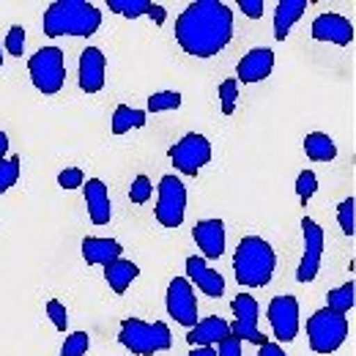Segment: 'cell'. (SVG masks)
<instances>
[{
    "label": "cell",
    "instance_id": "cell-1",
    "mask_svg": "<svg viewBox=\"0 0 356 356\" xmlns=\"http://www.w3.org/2000/svg\"><path fill=\"white\" fill-rule=\"evenodd\" d=\"M176 42L192 58H214L233 42V8L222 0H195L176 19Z\"/></svg>",
    "mask_w": 356,
    "mask_h": 356
},
{
    "label": "cell",
    "instance_id": "cell-2",
    "mask_svg": "<svg viewBox=\"0 0 356 356\" xmlns=\"http://www.w3.org/2000/svg\"><path fill=\"white\" fill-rule=\"evenodd\" d=\"M102 25V11L88 0H55L44 11L42 28L49 39L58 36H93Z\"/></svg>",
    "mask_w": 356,
    "mask_h": 356
},
{
    "label": "cell",
    "instance_id": "cell-3",
    "mask_svg": "<svg viewBox=\"0 0 356 356\" xmlns=\"http://www.w3.org/2000/svg\"><path fill=\"white\" fill-rule=\"evenodd\" d=\"M277 268L274 247L261 236H244L233 255V271L236 282L244 288H264L271 282Z\"/></svg>",
    "mask_w": 356,
    "mask_h": 356
},
{
    "label": "cell",
    "instance_id": "cell-4",
    "mask_svg": "<svg viewBox=\"0 0 356 356\" xmlns=\"http://www.w3.org/2000/svg\"><path fill=\"white\" fill-rule=\"evenodd\" d=\"M118 343L124 348H129L134 356H154V354H162V351H170L173 334H170V329H168L165 321L145 323L140 318H127V321H121Z\"/></svg>",
    "mask_w": 356,
    "mask_h": 356
},
{
    "label": "cell",
    "instance_id": "cell-5",
    "mask_svg": "<svg viewBox=\"0 0 356 356\" xmlns=\"http://www.w3.org/2000/svg\"><path fill=\"white\" fill-rule=\"evenodd\" d=\"M346 337H348L346 315L323 307L307 318V340H310V348L315 354H334L337 348H343Z\"/></svg>",
    "mask_w": 356,
    "mask_h": 356
},
{
    "label": "cell",
    "instance_id": "cell-6",
    "mask_svg": "<svg viewBox=\"0 0 356 356\" xmlns=\"http://www.w3.org/2000/svg\"><path fill=\"white\" fill-rule=\"evenodd\" d=\"M31 83L44 96H55L66 83V63H63V49L58 47H42L36 55L28 60Z\"/></svg>",
    "mask_w": 356,
    "mask_h": 356
},
{
    "label": "cell",
    "instance_id": "cell-7",
    "mask_svg": "<svg viewBox=\"0 0 356 356\" xmlns=\"http://www.w3.org/2000/svg\"><path fill=\"white\" fill-rule=\"evenodd\" d=\"M170 159L173 168L184 176H197L209 162H211V143L206 134L189 132L178 140L176 145H170Z\"/></svg>",
    "mask_w": 356,
    "mask_h": 356
},
{
    "label": "cell",
    "instance_id": "cell-8",
    "mask_svg": "<svg viewBox=\"0 0 356 356\" xmlns=\"http://www.w3.org/2000/svg\"><path fill=\"white\" fill-rule=\"evenodd\" d=\"M154 217L162 227H181L186 217V186L178 176H162Z\"/></svg>",
    "mask_w": 356,
    "mask_h": 356
},
{
    "label": "cell",
    "instance_id": "cell-9",
    "mask_svg": "<svg viewBox=\"0 0 356 356\" xmlns=\"http://www.w3.org/2000/svg\"><path fill=\"white\" fill-rule=\"evenodd\" d=\"M233 315H236V321H233V326H230V337H236V340H247V343H252V346H264L268 343L266 334L258 329V302L250 296V293H238L236 299H233Z\"/></svg>",
    "mask_w": 356,
    "mask_h": 356
},
{
    "label": "cell",
    "instance_id": "cell-10",
    "mask_svg": "<svg viewBox=\"0 0 356 356\" xmlns=\"http://www.w3.org/2000/svg\"><path fill=\"white\" fill-rule=\"evenodd\" d=\"M266 318L274 329V337L280 343H293L299 334V299L296 296H274L268 302Z\"/></svg>",
    "mask_w": 356,
    "mask_h": 356
},
{
    "label": "cell",
    "instance_id": "cell-11",
    "mask_svg": "<svg viewBox=\"0 0 356 356\" xmlns=\"http://www.w3.org/2000/svg\"><path fill=\"white\" fill-rule=\"evenodd\" d=\"M302 233H305V255H302V264L296 268V280L299 282H312L318 277V271H321L326 238H323V227L312 217L302 220Z\"/></svg>",
    "mask_w": 356,
    "mask_h": 356
},
{
    "label": "cell",
    "instance_id": "cell-12",
    "mask_svg": "<svg viewBox=\"0 0 356 356\" xmlns=\"http://www.w3.org/2000/svg\"><path fill=\"white\" fill-rule=\"evenodd\" d=\"M165 305L176 323L186 326V329H192L197 323V299H195V288L186 277H173V282L168 285Z\"/></svg>",
    "mask_w": 356,
    "mask_h": 356
},
{
    "label": "cell",
    "instance_id": "cell-13",
    "mask_svg": "<svg viewBox=\"0 0 356 356\" xmlns=\"http://www.w3.org/2000/svg\"><path fill=\"white\" fill-rule=\"evenodd\" d=\"M310 33L315 42H332V44L337 47H348L354 42V25H351V19L343 17V14H334V11L315 17Z\"/></svg>",
    "mask_w": 356,
    "mask_h": 356
},
{
    "label": "cell",
    "instance_id": "cell-14",
    "mask_svg": "<svg viewBox=\"0 0 356 356\" xmlns=\"http://www.w3.org/2000/svg\"><path fill=\"white\" fill-rule=\"evenodd\" d=\"M271 69H274V52L268 47H255V49H250L238 60V66H236L238 80L236 83H244V86L264 83L268 74H271Z\"/></svg>",
    "mask_w": 356,
    "mask_h": 356
},
{
    "label": "cell",
    "instance_id": "cell-15",
    "mask_svg": "<svg viewBox=\"0 0 356 356\" xmlns=\"http://www.w3.org/2000/svg\"><path fill=\"white\" fill-rule=\"evenodd\" d=\"M186 280L195 282V288H200V293H206L211 299H220L225 293V277L209 266L206 258H200V255L186 258Z\"/></svg>",
    "mask_w": 356,
    "mask_h": 356
},
{
    "label": "cell",
    "instance_id": "cell-16",
    "mask_svg": "<svg viewBox=\"0 0 356 356\" xmlns=\"http://www.w3.org/2000/svg\"><path fill=\"white\" fill-rule=\"evenodd\" d=\"M107 77V58L99 47H86L80 55V88L86 93H99Z\"/></svg>",
    "mask_w": 356,
    "mask_h": 356
},
{
    "label": "cell",
    "instance_id": "cell-17",
    "mask_svg": "<svg viewBox=\"0 0 356 356\" xmlns=\"http://www.w3.org/2000/svg\"><path fill=\"white\" fill-rule=\"evenodd\" d=\"M197 250L203 252L200 258L217 261L225 252V222L222 220H200L192 230Z\"/></svg>",
    "mask_w": 356,
    "mask_h": 356
},
{
    "label": "cell",
    "instance_id": "cell-18",
    "mask_svg": "<svg viewBox=\"0 0 356 356\" xmlns=\"http://www.w3.org/2000/svg\"><path fill=\"white\" fill-rule=\"evenodd\" d=\"M86 189V206H88L90 222L93 225H107L113 217V203H110V192L107 184L102 178H88L83 184Z\"/></svg>",
    "mask_w": 356,
    "mask_h": 356
},
{
    "label": "cell",
    "instance_id": "cell-19",
    "mask_svg": "<svg viewBox=\"0 0 356 356\" xmlns=\"http://www.w3.org/2000/svg\"><path fill=\"white\" fill-rule=\"evenodd\" d=\"M225 337H230V323L222 321V318H206V321H197L192 329H189V334H186V340H189V346L192 348H211V346H220Z\"/></svg>",
    "mask_w": 356,
    "mask_h": 356
},
{
    "label": "cell",
    "instance_id": "cell-20",
    "mask_svg": "<svg viewBox=\"0 0 356 356\" xmlns=\"http://www.w3.org/2000/svg\"><path fill=\"white\" fill-rule=\"evenodd\" d=\"M83 258L88 266H110L113 261L124 258V247L115 238H99V236H86L83 238Z\"/></svg>",
    "mask_w": 356,
    "mask_h": 356
},
{
    "label": "cell",
    "instance_id": "cell-21",
    "mask_svg": "<svg viewBox=\"0 0 356 356\" xmlns=\"http://www.w3.org/2000/svg\"><path fill=\"white\" fill-rule=\"evenodd\" d=\"M107 8L113 14H121L127 19H137V17H151L156 25H165L168 19V11L165 6L159 3H151V0H107Z\"/></svg>",
    "mask_w": 356,
    "mask_h": 356
},
{
    "label": "cell",
    "instance_id": "cell-22",
    "mask_svg": "<svg viewBox=\"0 0 356 356\" xmlns=\"http://www.w3.org/2000/svg\"><path fill=\"white\" fill-rule=\"evenodd\" d=\"M307 8V0H280L277 8H274V39L277 42H285L291 28L302 19Z\"/></svg>",
    "mask_w": 356,
    "mask_h": 356
},
{
    "label": "cell",
    "instance_id": "cell-23",
    "mask_svg": "<svg viewBox=\"0 0 356 356\" xmlns=\"http://www.w3.org/2000/svg\"><path fill=\"white\" fill-rule=\"evenodd\" d=\"M137 274H140V268L134 266L132 261H127V258H118L110 266H104V280L113 288V293H124L137 280Z\"/></svg>",
    "mask_w": 356,
    "mask_h": 356
},
{
    "label": "cell",
    "instance_id": "cell-24",
    "mask_svg": "<svg viewBox=\"0 0 356 356\" xmlns=\"http://www.w3.org/2000/svg\"><path fill=\"white\" fill-rule=\"evenodd\" d=\"M148 121L145 110H137L129 104H118L113 113V134H129L132 129H143Z\"/></svg>",
    "mask_w": 356,
    "mask_h": 356
},
{
    "label": "cell",
    "instance_id": "cell-25",
    "mask_svg": "<svg viewBox=\"0 0 356 356\" xmlns=\"http://www.w3.org/2000/svg\"><path fill=\"white\" fill-rule=\"evenodd\" d=\"M305 154L312 162H332L337 156V145L326 132H310L305 137Z\"/></svg>",
    "mask_w": 356,
    "mask_h": 356
},
{
    "label": "cell",
    "instance_id": "cell-26",
    "mask_svg": "<svg viewBox=\"0 0 356 356\" xmlns=\"http://www.w3.org/2000/svg\"><path fill=\"white\" fill-rule=\"evenodd\" d=\"M354 291H356L354 280H348L346 285H340V288H334V291H329V299H326V307H329V310H334V312H340V315H346V312H351V310H354V302H356Z\"/></svg>",
    "mask_w": 356,
    "mask_h": 356
},
{
    "label": "cell",
    "instance_id": "cell-27",
    "mask_svg": "<svg viewBox=\"0 0 356 356\" xmlns=\"http://www.w3.org/2000/svg\"><path fill=\"white\" fill-rule=\"evenodd\" d=\"M181 107V93L178 90H159L148 96V113H168Z\"/></svg>",
    "mask_w": 356,
    "mask_h": 356
},
{
    "label": "cell",
    "instance_id": "cell-28",
    "mask_svg": "<svg viewBox=\"0 0 356 356\" xmlns=\"http://www.w3.org/2000/svg\"><path fill=\"white\" fill-rule=\"evenodd\" d=\"M19 181V156L0 159V195L8 192Z\"/></svg>",
    "mask_w": 356,
    "mask_h": 356
},
{
    "label": "cell",
    "instance_id": "cell-29",
    "mask_svg": "<svg viewBox=\"0 0 356 356\" xmlns=\"http://www.w3.org/2000/svg\"><path fill=\"white\" fill-rule=\"evenodd\" d=\"M88 348H90L88 332H72V334L63 340L60 356H86V351H88Z\"/></svg>",
    "mask_w": 356,
    "mask_h": 356
},
{
    "label": "cell",
    "instance_id": "cell-30",
    "mask_svg": "<svg viewBox=\"0 0 356 356\" xmlns=\"http://www.w3.org/2000/svg\"><path fill=\"white\" fill-rule=\"evenodd\" d=\"M151 192H154L151 178L137 176L134 178V184L129 186V200H132L134 206H143V203H148V200H151Z\"/></svg>",
    "mask_w": 356,
    "mask_h": 356
},
{
    "label": "cell",
    "instance_id": "cell-31",
    "mask_svg": "<svg viewBox=\"0 0 356 356\" xmlns=\"http://www.w3.org/2000/svg\"><path fill=\"white\" fill-rule=\"evenodd\" d=\"M354 209H356V203H354V197H346L340 206H337V222H340V227H343V233L351 238L356 233V227H354Z\"/></svg>",
    "mask_w": 356,
    "mask_h": 356
},
{
    "label": "cell",
    "instance_id": "cell-32",
    "mask_svg": "<svg viewBox=\"0 0 356 356\" xmlns=\"http://www.w3.org/2000/svg\"><path fill=\"white\" fill-rule=\"evenodd\" d=\"M315 192H318V176L312 170H302L299 178H296V195H299V200L307 203Z\"/></svg>",
    "mask_w": 356,
    "mask_h": 356
},
{
    "label": "cell",
    "instance_id": "cell-33",
    "mask_svg": "<svg viewBox=\"0 0 356 356\" xmlns=\"http://www.w3.org/2000/svg\"><path fill=\"white\" fill-rule=\"evenodd\" d=\"M220 99H222V113L225 115H233L236 113V102H238V83L230 77L220 86Z\"/></svg>",
    "mask_w": 356,
    "mask_h": 356
},
{
    "label": "cell",
    "instance_id": "cell-34",
    "mask_svg": "<svg viewBox=\"0 0 356 356\" xmlns=\"http://www.w3.org/2000/svg\"><path fill=\"white\" fill-rule=\"evenodd\" d=\"M6 52L19 58L25 52V28L22 25H11L8 28V36H6Z\"/></svg>",
    "mask_w": 356,
    "mask_h": 356
},
{
    "label": "cell",
    "instance_id": "cell-35",
    "mask_svg": "<svg viewBox=\"0 0 356 356\" xmlns=\"http://www.w3.org/2000/svg\"><path fill=\"white\" fill-rule=\"evenodd\" d=\"M47 315H49V321L55 323L58 332H66V326H69V312L63 307V302L49 299V302H47Z\"/></svg>",
    "mask_w": 356,
    "mask_h": 356
},
{
    "label": "cell",
    "instance_id": "cell-36",
    "mask_svg": "<svg viewBox=\"0 0 356 356\" xmlns=\"http://www.w3.org/2000/svg\"><path fill=\"white\" fill-rule=\"evenodd\" d=\"M58 184H60V189H80L86 184V176L80 168H66L58 173Z\"/></svg>",
    "mask_w": 356,
    "mask_h": 356
},
{
    "label": "cell",
    "instance_id": "cell-37",
    "mask_svg": "<svg viewBox=\"0 0 356 356\" xmlns=\"http://www.w3.org/2000/svg\"><path fill=\"white\" fill-rule=\"evenodd\" d=\"M238 8L250 19H261L264 17V0H238Z\"/></svg>",
    "mask_w": 356,
    "mask_h": 356
},
{
    "label": "cell",
    "instance_id": "cell-38",
    "mask_svg": "<svg viewBox=\"0 0 356 356\" xmlns=\"http://www.w3.org/2000/svg\"><path fill=\"white\" fill-rule=\"evenodd\" d=\"M217 356H244L241 354V340L225 337L222 343H220V348H217Z\"/></svg>",
    "mask_w": 356,
    "mask_h": 356
},
{
    "label": "cell",
    "instance_id": "cell-39",
    "mask_svg": "<svg viewBox=\"0 0 356 356\" xmlns=\"http://www.w3.org/2000/svg\"><path fill=\"white\" fill-rule=\"evenodd\" d=\"M258 356H288V354L282 351V346H280V343H264V346H261V354Z\"/></svg>",
    "mask_w": 356,
    "mask_h": 356
},
{
    "label": "cell",
    "instance_id": "cell-40",
    "mask_svg": "<svg viewBox=\"0 0 356 356\" xmlns=\"http://www.w3.org/2000/svg\"><path fill=\"white\" fill-rule=\"evenodd\" d=\"M6 154H8V134L0 132V159H6Z\"/></svg>",
    "mask_w": 356,
    "mask_h": 356
},
{
    "label": "cell",
    "instance_id": "cell-41",
    "mask_svg": "<svg viewBox=\"0 0 356 356\" xmlns=\"http://www.w3.org/2000/svg\"><path fill=\"white\" fill-rule=\"evenodd\" d=\"M189 356H217V351L214 348H192Z\"/></svg>",
    "mask_w": 356,
    "mask_h": 356
},
{
    "label": "cell",
    "instance_id": "cell-42",
    "mask_svg": "<svg viewBox=\"0 0 356 356\" xmlns=\"http://www.w3.org/2000/svg\"><path fill=\"white\" fill-rule=\"evenodd\" d=\"M0 66H3V47H0Z\"/></svg>",
    "mask_w": 356,
    "mask_h": 356
}]
</instances>
